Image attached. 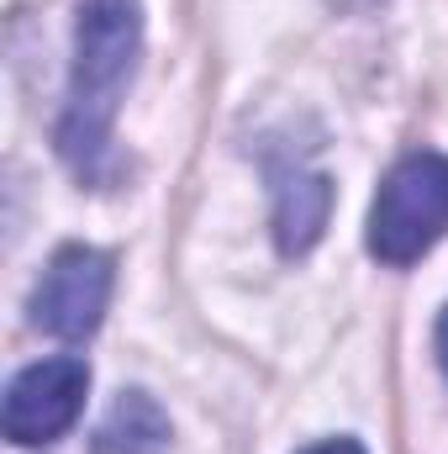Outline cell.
<instances>
[{
	"instance_id": "obj_8",
	"label": "cell",
	"mask_w": 448,
	"mask_h": 454,
	"mask_svg": "<svg viewBox=\"0 0 448 454\" xmlns=\"http://www.w3.org/2000/svg\"><path fill=\"white\" fill-rule=\"evenodd\" d=\"M306 454H364L353 439H328V444H317V450H306Z\"/></svg>"
},
{
	"instance_id": "obj_2",
	"label": "cell",
	"mask_w": 448,
	"mask_h": 454,
	"mask_svg": "<svg viewBox=\"0 0 448 454\" xmlns=\"http://www.w3.org/2000/svg\"><path fill=\"white\" fill-rule=\"evenodd\" d=\"M448 232V153H406L375 207H369V254L390 270L417 264Z\"/></svg>"
},
{
	"instance_id": "obj_7",
	"label": "cell",
	"mask_w": 448,
	"mask_h": 454,
	"mask_svg": "<svg viewBox=\"0 0 448 454\" xmlns=\"http://www.w3.org/2000/svg\"><path fill=\"white\" fill-rule=\"evenodd\" d=\"M433 348H438V370H444V380H448V307H444V317H438V333H433Z\"/></svg>"
},
{
	"instance_id": "obj_4",
	"label": "cell",
	"mask_w": 448,
	"mask_h": 454,
	"mask_svg": "<svg viewBox=\"0 0 448 454\" xmlns=\"http://www.w3.org/2000/svg\"><path fill=\"white\" fill-rule=\"evenodd\" d=\"M106 301H112V254L64 243L32 291V328L69 343L90 339L106 317Z\"/></svg>"
},
{
	"instance_id": "obj_1",
	"label": "cell",
	"mask_w": 448,
	"mask_h": 454,
	"mask_svg": "<svg viewBox=\"0 0 448 454\" xmlns=\"http://www.w3.org/2000/svg\"><path fill=\"white\" fill-rule=\"evenodd\" d=\"M137 0H85L80 32H74V74H69V106L58 121V153L80 180H101L112 159V121L121 90L137 69Z\"/></svg>"
},
{
	"instance_id": "obj_5",
	"label": "cell",
	"mask_w": 448,
	"mask_h": 454,
	"mask_svg": "<svg viewBox=\"0 0 448 454\" xmlns=\"http://www.w3.org/2000/svg\"><path fill=\"white\" fill-rule=\"evenodd\" d=\"M328 212H333V180L328 175H312V169L280 175V185H274V243H280V254L301 259L322 238Z\"/></svg>"
},
{
	"instance_id": "obj_6",
	"label": "cell",
	"mask_w": 448,
	"mask_h": 454,
	"mask_svg": "<svg viewBox=\"0 0 448 454\" xmlns=\"http://www.w3.org/2000/svg\"><path fill=\"white\" fill-rule=\"evenodd\" d=\"M90 454H169V418L148 391H121L96 423Z\"/></svg>"
},
{
	"instance_id": "obj_3",
	"label": "cell",
	"mask_w": 448,
	"mask_h": 454,
	"mask_svg": "<svg viewBox=\"0 0 448 454\" xmlns=\"http://www.w3.org/2000/svg\"><path fill=\"white\" fill-rule=\"evenodd\" d=\"M85 391H90V364L80 354H53L27 364L11 386H5V439L21 450L53 444L74 428V418L85 412Z\"/></svg>"
}]
</instances>
